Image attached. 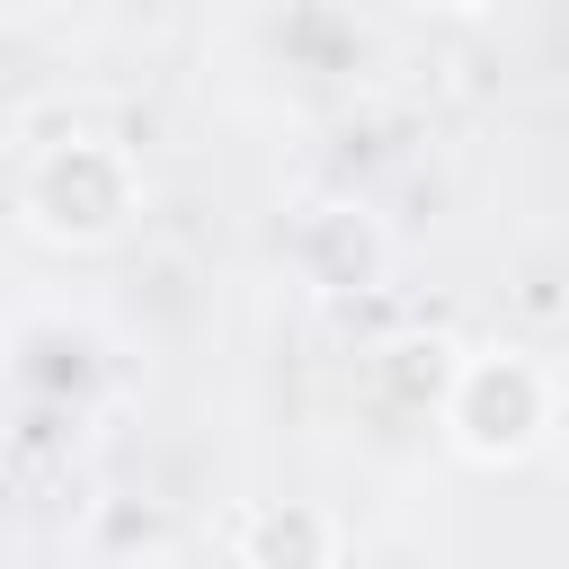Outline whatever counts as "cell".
Segmentation results:
<instances>
[{"label":"cell","instance_id":"cell-1","mask_svg":"<svg viewBox=\"0 0 569 569\" xmlns=\"http://www.w3.org/2000/svg\"><path fill=\"white\" fill-rule=\"evenodd\" d=\"M18 213L36 240L53 249H107L124 240V222L142 213V169L124 142L107 133H62V142H36L27 169H18Z\"/></svg>","mask_w":569,"mask_h":569},{"label":"cell","instance_id":"cell-2","mask_svg":"<svg viewBox=\"0 0 569 569\" xmlns=\"http://www.w3.org/2000/svg\"><path fill=\"white\" fill-rule=\"evenodd\" d=\"M445 436L462 462H533L560 427V382L542 356L525 347H489V356H462L445 400H436Z\"/></svg>","mask_w":569,"mask_h":569},{"label":"cell","instance_id":"cell-3","mask_svg":"<svg viewBox=\"0 0 569 569\" xmlns=\"http://www.w3.org/2000/svg\"><path fill=\"white\" fill-rule=\"evenodd\" d=\"M293 258H302V276H311L320 293H347V284H373V276H382V231H373L365 213H347V204H320V213L302 222Z\"/></svg>","mask_w":569,"mask_h":569},{"label":"cell","instance_id":"cell-4","mask_svg":"<svg viewBox=\"0 0 569 569\" xmlns=\"http://www.w3.org/2000/svg\"><path fill=\"white\" fill-rule=\"evenodd\" d=\"M231 560H249V569H276V560H347V533L320 516V507H249L231 533Z\"/></svg>","mask_w":569,"mask_h":569},{"label":"cell","instance_id":"cell-5","mask_svg":"<svg viewBox=\"0 0 569 569\" xmlns=\"http://www.w3.org/2000/svg\"><path fill=\"white\" fill-rule=\"evenodd\" d=\"M427 9H453V18H471V9H489V0H427Z\"/></svg>","mask_w":569,"mask_h":569}]
</instances>
